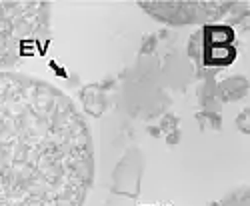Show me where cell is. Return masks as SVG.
<instances>
[{
    "instance_id": "7a4b0ae2",
    "label": "cell",
    "mask_w": 250,
    "mask_h": 206,
    "mask_svg": "<svg viewBox=\"0 0 250 206\" xmlns=\"http://www.w3.org/2000/svg\"><path fill=\"white\" fill-rule=\"evenodd\" d=\"M50 2L0 0V68H16L44 52L50 40Z\"/></svg>"
},
{
    "instance_id": "52a82bcc",
    "label": "cell",
    "mask_w": 250,
    "mask_h": 206,
    "mask_svg": "<svg viewBox=\"0 0 250 206\" xmlns=\"http://www.w3.org/2000/svg\"><path fill=\"white\" fill-rule=\"evenodd\" d=\"M214 206H250V188L248 186H240V188H236L232 192H228Z\"/></svg>"
},
{
    "instance_id": "3957f363",
    "label": "cell",
    "mask_w": 250,
    "mask_h": 206,
    "mask_svg": "<svg viewBox=\"0 0 250 206\" xmlns=\"http://www.w3.org/2000/svg\"><path fill=\"white\" fill-rule=\"evenodd\" d=\"M138 6L152 16L158 22L184 26V24H210L222 20L228 14L236 18H246L248 2H202V0H190V2H174V0H140Z\"/></svg>"
},
{
    "instance_id": "5b68a950",
    "label": "cell",
    "mask_w": 250,
    "mask_h": 206,
    "mask_svg": "<svg viewBox=\"0 0 250 206\" xmlns=\"http://www.w3.org/2000/svg\"><path fill=\"white\" fill-rule=\"evenodd\" d=\"M80 100L84 104V110L90 116H102V112L108 106V98L106 92L100 84H88L80 90Z\"/></svg>"
},
{
    "instance_id": "277c9868",
    "label": "cell",
    "mask_w": 250,
    "mask_h": 206,
    "mask_svg": "<svg viewBox=\"0 0 250 206\" xmlns=\"http://www.w3.org/2000/svg\"><path fill=\"white\" fill-rule=\"evenodd\" d=\"M144 174V154L138 148H128L118 160L112 172V192L136 198L140 194V180Z\"/></svg>"
},
{
    "instance_id": "8992f818",
    "label": "cell",
    "mask_w": 250,
    "mask_h": 206,
    "mask_svg": "<svg viewBox=\"0 0 250 206\" xmlns=\"http://www.w3.org/2000/svg\"><path fill=\"white\" fill-rule=\"evenodd\" d=\"M222 100H238L242 96H246V78L236 76L230 80H224L220 88H218Z\"/></svg>"
},
{
    "instance_id": "6da1fadb",
    "label": "cell",
    "mask_w": 250,
    "mask_h": 206,
    "mask_svg": "<svg viewBox=\"0 0 250 206\" xmlns=\"http://www.w3.org/2000/svg\"><path fill=\"white\" fill-rule=\"evenodd\" d=\"M92 182L94 142L74 100L0 70V206H84Z\"/></svg>"
}]
</instances>
